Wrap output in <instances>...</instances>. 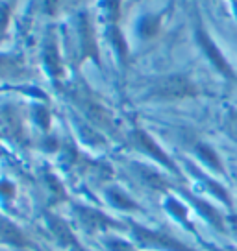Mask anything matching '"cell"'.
Returning a JSON list of instances; mask_svg holds the SVG:
<instances>
[{
  "label": "cell",
  "instance_id": "1",
  "mask_svg": "<svg viewBox=\"0 0 237 251\" xmlns=\"http://www.w3.org/2000/svg\"><path fill=\"white\" fill-rule=\"evenodd\" d=\"M156 93L159 96H165V98H180V96H187L193 93V87L185 78L173 76V78L161 81V85L158 87Z\"/></svg>",
  "mask_w": 237,
  "mask_h": 251
}]
</instances>
